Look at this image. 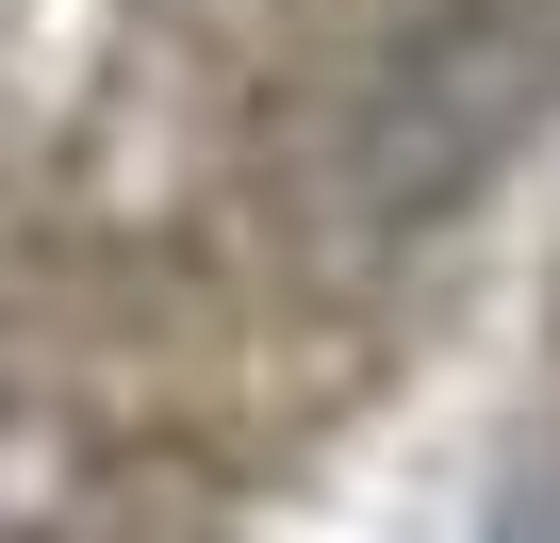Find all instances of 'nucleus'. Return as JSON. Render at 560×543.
Segmentation results:
<instances>
[{"mask_svg":"<svg viewBox=\"0 0 560 543\" xmlns=\"http://www.w3.org/2000/svg\"><path fill=\"white\" fill-rule=\"evenodd\" d=\"M494 543H560V494H544V510H511V527H494Z\"/></svg>","mask_w":560,"mask_h":543,"instance_id":"f257e3e1","label":"nucleus"}]
</instances>
